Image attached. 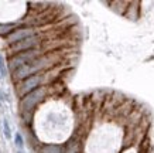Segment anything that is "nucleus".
Returning <instances> with one entry per match:
<instances>
[{
  "label": "nucleus",
  "instance_id": "obj_1",
  "mask_svg": "<svg viewBox=\"0 0 154 153\" xmlns=\"http://www.w3.org/2000/svg\"><path fill=\"white\" fill-rule=\"evenodd\" d=\"M51 65V56H40L38 58L33 60L31 62L20 67L13 72V79L16 82H21L23 79L31 77V75H37L40 71L45 70L47 67Z\"/></svg>",
  "mask_w": 154,
  "mask_h": 153
},
{
  "label": "nucleus",
  "instance_id": "obj_2",
  "mask_svg": "<svg viewBox=\"0 0 154 153\" xmlns=\"http://www.w3.org/2000/svg\"><path fill=\"white\" fill-rule=\"evenodd\" d=\"M40 56H42V51L40 48H34L30 51H24V53H19V54H14L9 58V64H7V70H10L11 72L23 67V65L31 62L33 60L38 58Z\"/></svg>",
  "mask_w": 154,
  "mask_h": 153
},
{
  "label": "nucleus",
  "instance_id": "obj_3",
  "mask_svg": "<svg viewBox=\"0 0 154 153\" xmlns=\"http://www.w3.org/2000/svg\"><path fill=\"white\" fill-rule=\"evenodd\" d=\"M45 92H47L45 87H40V88L34 89L33 92L27 94L26 97L21 98V99H20V108H21L23 115H26V113H31V112L35 109V107H37L38 104L44 99Z\"/></svg>",
  "mask_w": 154,
  "mask_h": 153
},
{
  "label": "nucleus",
  "instance_id": "obj_4",
  "mask_svg": "<svg viewBox=\"0 0 154 153\" xmlns=\"http://www.w3.org/2000/svg\"><path fill=\"white\" fill-rule=\"evenodd\" d=\"M40 44H41V37H40V34H37L34 37L26 38L23 41L14 43V44L9 46V51L11 56H14V54H19V53L30 51V50H34V48H40Z\"/></svg>",
  "mask_w": 154,
  "mask_h": 153
},
{
  "label": "nucleus",
  "instance_id": "obj_5",
  "mask_svg": "<svg viewBox=\"0 0 154 153\" xmlns=\"http://www.w3.org/2000/svg\"><path fill=\"white\" fill-rule=\"evenodd\" d=\"M41 82H42V75H40V74L31 75V77L23 79V81L20 82L19 88H17V94H19V97L23 98V97H26L27 94L33 92L34 89L40 88V87H41Z\"/></svg>",
  "mask_w": 154,
  "mask_h": 153
},
{
  "label": "nucleus",
  "instance_id": "obj_6",
  "mask_svg": "<svg viewBox=\"0 0 154 153\" xmlns=\"http://www.w3.org/2000/svg\"><path fill=\"white\" fill-rule=\"evenodd\" d=\"M37 34L38 33L34 27H17L11 34H10L9 37H6V40L9 43V46H11L14 43L23 41L26 38L34 37V36H37Z\"/></svg>",
  "mask_w": 154,
  "mask_h": 153
},
{
  "label": "nucleus",
  "instance_id": "obj_7",
  "mask_svg": "<svg viewBox=\"0 0 154 153\" xmlns=\"http://www.w3.org/2000/svg\"><path fill=\"white\" fill-rule=\"evenodd\" d=\"M16 28H17L16 23H2L0 24V37H9Z\"/></svg>",
  "mask_w": 154,
  "mask_h": 153
},
{
  "label": "nucleus",
  "instance_id": "obj_8",
  "mask_svg": "<svg viewBox=\"0 0 154 153\" xmlns=\"http://www.w3.org/2000/svg\"><path fill=\"white\" fill-rule=\"evenodd\" d=\"M40 153H64V148L60 145H42L40 148Z\"/></svg>",
  "mask_w": 154,
  "mask_h": 153
},
{
  "label": "nucleus",
  "instance_id": "obj_9",
  "mask_svg": "<svg viewBox=\"0 0 154 153\" xmlns=\"http://www.w3.org/2000/svg\"><path fill=\"white\" fill-rule=\"evenodd\" d=\"M7 64H6V60L5 57L0 54V77L2 78H5V77H7Z\"/></svg>",
  "mask_w": 154,
  "mask_h": 153
},
{
  "label": "nucleus",
  "instance_id": "obj_10",
  "mask_svg": "<svg viewBox=\"0 0 154 153\" xmlns=\"http://www.w3.org/2000/svg\"><path fill=\"white\" fill-rule=\"evenodd\" d=\"M3 133H5L6 139H11V128H10V123L7 121V118L3 119Z\"/></svg>",
  "mask_w": 154,
  "mask_h": 153
},
{
  "label": "nucleus",
  "instance_id": "obj_11",
  "mask_svg": "<svg viewBox=\"0 0 154 153\" xmlns=\"http://www.w3.org/2000/svg\"><path fill=\"white\" fill-rule=\"evenodd\" d=\"M14 145H16V148L19 149V150H21L24 148V139H23V136H21V133H19V132L14 135Z\"/></svg>",
  "mask_w": 154,
  "mask_h": 153
},
{
  "label": "nucleus",
  "instance_id": "obj_12",
  "mask_svg": "<svg viewBox=\"0 0 154 153\" xmlns=\"http://www.w3.org/2000/svg\"><path fill=\"white\" fill-rule=\"evenodd\" d=\"M17 153H24V152H23V150H19V152H17Z\"/></svg>",
  "mask_w": 154,
  "mask_h": 153
},
{
  "label": "nucleus",
  "instance_id": "obj_13",
  "mask_svg": "<svg viewBox=\"0 0 154 153\" xmlns=\"http://www.w3.org/2000/svg\"><path fill=\"white\" fill-rule=\"evenodd\" d=\"M0 153H2V152H0Z\"/></svg>",
  "mask_w": 154,
  "mask_h": 153
}]
</instances>
